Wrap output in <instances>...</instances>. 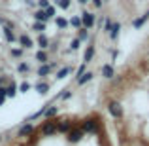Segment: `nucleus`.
Segmentation results:
<instances>
[{"instance_id":"obj_1","label":"nucleus","mask_w":149,"mask_h":146,"mask_svg":"<svg viewBox=\"0 0 149 146\" xmlns=\"http://www.w3.org/2000/svg\"><path fill=\"white\" fill-rule=\"evenodd\" d=\"M98 127H100V121H98V118L96 116H89V118H85V120H81V123H79V129L85 133V135H93V133H98Z\"/></svg>"},{"instance_id":"obj_2","label":"nucleus","mask_w":149,"mask_h":146,"mask_svg":"<svg viewBox=\"0 0 149 146\" xmlns=\"http://www.w3.org/2000/svg\"><path fill=\"white\" fill-rule=\"evenodd\" d=\"M55 133H57V118L45 120L44 123H42V127H40V135L42 137H53Z\"/></svg>"},{"instance_id":"obj_3","label":"nucleus","mask_w":149,"mask_h":146,"mask_svg":"<svg viewBox=\"0 0 149 146\" xmlns=\"http://www.w3.org/2000/svg\"><path fill=\"white\" fill-rule=\"evenodd\" d=\"M108 112L113 120H123L125 112H123V104L119 101H109L108 102Z\"/></svg>"},{"instance_id":"obj_4","label":"nucleus","mask_w":149,"mask_h":146,"mask_svg":"<svg viewBox=\"0 0 149 146\" xmlns=\"http://www.w3.org/2000/svg\"><path fill=\"white\" fill-rule=\"evenodd\" d=\"M83 137H85V133L79 129V125H74V127L70 129L68 133H66V140H68L70 144H77V142H81V140H83Z\"/></svg>"},{"instance_id":"obj_5","label":"nucleus","mask_w":149,"mask_h":146,"mask_svg":"<svg viewBox=\"0 0 149 146\" xmlns=\"http://www.w3.org/2000/svg\"><path fill=\"white\" fill-rule=\"evenodd\" d=\"M81 27H85V29H93L96 23V15L93 13V11H81Z\"/></svg>"},{"instance_id":"obj_6","label":"nucleus","mask_w":149,"mask_h":146,"mask_svg":"<svg viewBox=\"0 0 149 146\" xmlns=\"http://www.w3.org/2000/svg\"><path fill=\"white\" fill-rule=\"evenodd\" d=\"M72 127H74V121L70 120V118H62V120H57V133H62V135H66V133H68Z\"/></svg>"},{"instance_id":"obj_7","label":"nucleus","mask_w":149,"mask_h":146,"mask_svg":"<svg viewBox=\"0 0 149 146\" xmlns=\"http://www.w3.org/2000/svg\"><path fill=\"white\" fill-rule=\"evenodd\" d=\"M32 133H34V125L30 123V121H25V123L17 129V137L19 139H29Z\"/></svg>"},{"instance_id":"obj_8","label":"nucleus","mask_w":149,"mask_h":146,"mask_svg":"<svg viewBox=\"0 0 149 146\" xmlns=\"http://www.w3.org/2000/svg\"><path fill=\"white\" fill-rule=\"evenodd\" d=\"M2 34H4V40H6L8 44L17 42V36H15V32H13V23H11V25H4L2 27Z\"/></svg>"},{"instance_id":"obj_9","label":"nucleus","mask_w":149,"mask_h":146,"mask_svg":"<svg viewBox=\"0 0 149 146\" xmlns=\"http://www.w3.org/2000/svg\"><path fill=\"white\" fill-rule=\"evenodd\" d=\"M100 72H102V78H104V80H111V78L115 76V66H113V63H104V65L100 66Z\"/></svg>"},{"instance_id":"obj_10","label":"nucleus","mask_w":149,"mask_h":146,"mask_svg":"<svg viewBox=\"0 0 149 146\" xmlns=\"http://www.w3.org/2000/svg\"><path fill=\"white\" fill-rule=\"evenodd\" d=\"M93 78H95V72H91V70H85V72L76 80L77 87H83V85H87L89 82H93Z\"/></svg>"},{"instance_id":"obj_11","label":"nucleus","mask_w":149,"mask_h":146,"mask_svg":"<svg viewBox=\"0 0 149 146\" xmlns=\"http://www.w3.org/2000/svg\"><path fill=\"white\" fill-rule=\"evenodd\" d=\"M51 72H53V66H51L49 63H44V65H40V66H38V70H36V76L40 78V80H44V78H47Z\"/></svg>"},{"instance_id":"obj_12","label":"nucleus","mask_w":149,"mask_h":146,"mask_svg":"<svg viewBox=\"0 0 149 146\" xmlns=\"http://www.w3.org/2000/svg\"><path fill=\"white\" fill-rule=\"evenodd\" d=\"M109 40L111 42H117V38H119V34H121V23L119 21H113L111 23V29H109Z\"/></svg>"},{"instance_id":"obj_13","label":"nucleus","mask_w":149,"mask_h":146,"mask_svg":"<svg viewBox=\"0 0 149 146\" xmlns=\"http://www.w3.org/2000/svg\"><path fill=\"white\" fill-rule=\"evenodd\" d=\"M17 42H19V46H21V49H30V48L34 46L32 38L26 36V34H21V36H17Z\"/></svg>"},{"instance_id":"obj_14","label":"nucleus","mask_w":149,"mask_h":146,"mask_svg":"<svg viewBox=\"0 0 149 146\" xmlns=\"http://www.w3.org/2000/svg\"><path fill=\"white\" fill-rule=\"evenodd\" d=\"M147 21H149V10H147V11H143L140 17H136L134 21H132V27H134V29H142V27L146 25Z\"/></svg>"},{"instance_id":"obj_15","label":"nucleus","mask_w":149,"mask_h":146,"mask_svg":"<svg viewBox=\"0 0 149 146\" xmlns=\"http://www.w3.org/2000/svg\"><path fill=\"white\" fill-rule=\"evenodd\" d=\"M58 106H53V104H47V108H45V112H44V120H53V118H57L58 116Z\"/></svg>"},{"instance_id":"obj_16","label":"nucleus","mask_w":149,"mask_h":146,"mask_svg":"<svg viewBox=\"0 0 149 146\" xmlns=\"http://www.w3.org/2000/svg\"><path fill=\"white\" fill-rule=\"evenodd\" d=\"M95 44H93V42H91V44H89L87 46V49H85V53H83V63H91L93 61V57H95Z\"/></svg>"},{"instance_id":"obj_17","label":"nucleus","mask_w":149,"mask_h":146,"mask_svg":"<svg viewBox=\"0 0 149 146\" xmlns=\"http://www.w3.org/2000/svg\"><path fill=\"white\" fill-rule=\"evenodd\" d=\"M34 89H36L38 95H47V93H49V84H47V82H42V80H40L36 85H34Z\"/></svg>"},{"instance_id":"obj_18","label":"nucleus","mask_w":149,"mask_h":146,"mask_svg":"<svg viewBox=\"0 0 149 146\" xmlns=\"http://www.w3.org/2000/svg\"><path fill=\"white\" fill-rule=\"evenodd\" d=\"M32 17H34V21H40V23H47V21H49V17H47V13H45V10H40V8H38V10L32 13Z\"/></svg>"},{"instance_id":"obj_19","label":"nucleus","mask_w":149,"mask_h":146,"mask_svg":"<svg viewBox=\"0 0 149 146\" xmlns=\"http://www.w3.org/2000/svg\"><path fill=\"white\" fill-rule=\"evenodd\" d=\"M76 38L79 42H89V40H91V32H89V29L81 27V29H77V36Z\"/></svg>"},{"instance_id":"obj_20","label":"nucleus","mask_w":149,"mask_h":146,"mask_svg":"<svg viewBox=\"0 0 149 146\" xmlns=\"http://www.w3.org/2000/svg\"><path fill=\"white\" fill-rule=\"evenodd\" d=\"M17 84H13V82H10V84L6 85V99H13L17 95Z\"/></svg>"},{"instance_id":"obj_21","label":"nucleus","mask_w":149,"mask_h":146,"mask_svg":"<svg viewBox=\"0 0 149 146\" xmlns=\"http://www.w3.org/2000/svg\"><path fill=\"white\" fill-rule=\"evenodd\" d=\"M36 44H38V48H40V49H47L49 48V38L45 36V34H40L38 40H36Z\"/></svg>"},{"instance_id":"obj_22","label":"nucleus","mask_w":149,"mask_h":146,"mask_svg":"<svg viewBox=\"0 0 149 146\" xmlns=\"http://www.w3.org/2000/svg\"><path fill=\"white\" fill-rule=\"evenodd\" d=\"M72 70H74L72 66H62V68L57 72V76H55V78H57V80H64L68 74H72Z\"/></svg>"},{"instance_id":"obj_23","label":"nucleus","mask_w":149,"mask_h":146,"mask_svg":"<svg viewBox=\"0 0 149 146\" xmlns=\"http://www.w3.org/2000/svg\"><path fill=\"white\" fill-rule=\"evenodd\" d=\"M36 61L40 63V65H44V63H47V61H49V53H47L45 49H40V51L36 53Z\"/></svg>"},{"instance_id":"obj_24","label":"nucleus","mask_w":149,"mask_h":146,"mask_svg":"<svg viewBox=\"0 0 149 146\" xmlns=\"http://www.w3.org/2000/svg\"><path fill=\"white\" fill-rule=\"evenodd\" d=\"M17 72H19V74H29V72H30V65H29L26 61H21V63L17 65Z\"/></svg>"},{"instance_id":"obj_25","label":"nucleus","mask_w":149,"mask_h":146,"mask_svg":"<svg viewBox=\"0 0 149 146\" xmlns=\"http://www.w3.org/2000/svg\"><path fill=\"white\" fill-rule=\"evenodd\" d=\"M55 25H57L61 30H66V29H68V19H64V17H55Z\"/></svg>"},{"instance_id":"obj_26","label":"nucleus","mask_w":149,"mask_h":146,"mask_svg":"<svg viewBox=\"0 0 149 146\" xmlns=\"http://www.w3.org/2000/svg\"><path fill=\"white\" fill-rule=\"evenodd\" d=\"M68 27H74V29H81V17L79 15H74L68 21Z\"/></svg>"},{"instance_id":"obj_27","label":"nucleus","mask_w":149,"mask_h":146,"mask_svg":"<svg viewBox=\"0 0 149 146\" xmlns=\"http://www.w3.org/2000/svg\"><path fill=\"white\" fill-rule=\"evenodd\" d=\"M45 29H47V25H45V23H40V21H34L32 23V30H36V32H40V34H44Z\"/></svg>"},{"instance_id":"obj_28","label":"nucleus","mask_w":149,"mask_h":146,"mask_svg":"<svg viewBox=\"0 0 149 146\" xmlns=\"http://www.w3.org/2000/svg\"><path fill=\"white\" fill-rule=\"evenodd\" d=\"M30 89H32V85H30L29 82H23V84L17 85V91L19 93H26V91H30Z\"/></svg>"},{"instance_id":"obj_29","label":"nucleus","mask_w":149,"mask_h":146,"mask_svg":"<svg viewBox=\"0 0 149 146\" xmlns=\"http://www.w3.org/2000/svg\"><path fill=\"white\" fill-rule=\"evenodd\" d=\"M57 6L61 8V10H70V6H72V0H57Z\"/></svg>"},{"instance_id":"obj_30","label":"nucleus","mask_w":149,"mask_h":146,"mask_svg":"<svg viewBox=\"0 0 149 146\" xmlns=\"http://www.w3.org/2000/svg\"><path fill=\"white\" fill-rule=\"evenodd\" d=\"M10 55H11V57H15V59H21L23 57V49L21 48H11L10 49Z\"/></svg>"},{"instance_id":"obj_31","label":"nucleus","mask_w":149,"mask_h":146,"mask_svg":"<svg viewBox=\"0 0 149 146\" xmlns=\"http://www.w3.org/2000/svg\"><path fill=\"white\" fill-rule=\"evenodd\" d=\"M72 95H74V91H72V89H62L61 99H62V101H68V99H72Z\"/></svg>"},{"instance_id":"obj_32","label":"nucleus","mask_w":149,"mask_h":146,"mask_svg":"<svg viewBox=\"0 0 149 146\" xmlns=\"http://www.w3.org/2000/svg\"><path fill=\"white\" fill-rule=\"evenodd\" d=\"M111 19H104V27H102V32H106V34H108L109 32V29H111Z\"/></svg>"},{"instance_id":"obj_33","label":"nucleus","mask_w":149,"mask_h":146,"mask_svg":"<svg viewBox=\"0 0 149 146\" xmlns=\"http://www.w3.org/2000/svg\"><path fill=\"white\" fill-rule=\"evenodd\" d=\"M85 70H87V63H83V65H79V66H77V70H76V80H77V78H79L81 74L85 72Z\"/></svg>"},{"instance_id":"obj_34","label":"nucleus","mask_w":149,"mask_h":146,"mask_svg":"<svg viewBox=\"0 0 149 146\" xmlns=\"http://www.w3.org/2000/svg\"><path fill=\"white\" fill-rule=\"evenodd\" d=\"M79 44H81V42L77 40V38H74V40L70 42V51H77V49H79Z\"/></svg>"},{"instance_id":"obj_35","label":"nucleus","mask_w":149,"mask_h":146,"mask_svg":"<svg viewBox=\"0 0 149 146\" xmlns=\"http://www.w3.org/2000/svg\"><path fill=\"white\" fill-rule=\"evenodd\" d=\"M36 6L40 8V10H45V8L51 6V4H49V0H38V2H36Z\"/></svg>"},{"instance_id":"obj_36","label":"nucleus","mask_w":149,"mask_h":146,"mask_svg":"<svg viewBox=\"0 0 149 146\" xmlns=\"http://www.w3.org/2000/svg\"><path fill=\"white\" fill-rule=\"evenodd\" d=\"M45 13H47V17H55V6H47L45 8Z\"/></svg>"},{"instance_id":"obj_37","label":"nucleus","mask_w":149,"mask_h":146,"mask_svg":"<svg viewBox=\"0 0 149 146\" xmlns=\"http://www.w3.org/2000/svg\"><path fill=\"white\" fill-rule=\"evenodd\" d=\"M121 82H123V78H121V76H117V74H115V76H113L111 80H109V84H111V85H117V84H121Z\"/></svg>"},{"instance_id":"obj_38","label":"nucleus","mask_w":149,"mask_h":146,"mask_svg":"<svg viewBox=\"0 0 149 146\" xmlns=\"http://www.w3.org/2000/svg\"><path fill=\"white\" fill-rule=\"evenodd\" d=\"M8 84H10V78L8 76H0V87H6Z\"/></svg>"},{"instance_id":"obj_39","label":"nucleus","mask_w":149,"mask_h":146,"mask_svg":"<svg viewBox=\"0 0 149 146\" xmlns=\"http://www.w3.org/2000/svg\"><path fill=\"white\" fill-rule=\"evenodd\" d=\"M109 55H111V61L109 63H113L117 57H119V49H109Z\"/></svg>"},{"instance_id":"obj_40","label":"nucleus","mask_w":149,"mask_h":146,"mask_svg":"<svg viewBox=\"0 0 149 146\" xmlns=\"http://www.w3.org/2000/svg\"><path fill=\"white\" fill-rule=\"evenodd\" d=\"M0 25H11V21H8V19H4V17H0Z\"/></svg>"},{"instance_id":"obj_41","label":"nucleus","mask_w":149,"mask_h":146,"mask_svg":"<svg viewBox=\"0 0 149 146\" xmlns=\"http://www.w3.org/2000/svg\"><path fill=\"white\" fill-rule=\"evenodd\" d=\"M25 2H26V6H30V8L36 6V2H34V0H25Z\"/></svg>"},{"instance_id":"obj_42","label":"nucleus","mask_w":149,"mask_h":146,"mask_svg":"<svg viewBox=\"0 0 149 146\" xmlns=\"http://www.w3.org/2000/svg\"><path fill=\"white\" fill-rule=\"evenodd\" d=\"M93 4H95L96 8H102V0H93Z\"/></svg>"},{"instance_id":"obj_43","label":"nucleus","mask_w":149,"mask_h":146,"mask_svg":"<svg viewBox=\"0 0 149 146\" xmlns=\"http://www.w3.org/2000/svg\"><path fill=\"white\" fill-rule=\"evenodd\" d=\"M77 2H79L81 6H85V4H89V2H91V0H77Z\"/></svg>"},{"instance_id":"obj_44","label":"nucleus","mask_w":149,"mask_h":146,"mask_svg":"<svg viewBox=\"0 0 149 146\" xmlns=\"http://www.w3.org/2000/svg\"><path fill=\"white\" fill-rule=\"evenodd\" d=\"M4 102H6V99H2V97H0V106H2Z\"/></svg>"},{"instance_id":"obj_45","label":"nucleus","mask_w":149,"mask_h":146,"mask_svg":"<svg viewBox=\"0 0 149 146\" xmlns=\"http://www.w3.org/2000/svg\"><path fill=\"white\" fill-rule=\"evenodd\" d=\"M2 140H4V137H2V135H0V142H2Z\"/></svg>"},{"instance_id":"obj_46","label":"nucleus","mask_w":149,"mask_h":146,"mask_svg":"<svg viewBox=\"0 0 149 146\" xmlns=\"http://www.w3.org/2000/svg\"><path fill=\"white\" fill-rule=\"evenodd\" d=\"M147 59H149V48H147Z\"/></svg>"},{"instance_id":"obj_47","label":"nucleus","mask_w":149,"mask_h":146,"mask_svg":"<svg viewBox=\"0 0 149 146\" xmlns=\"http://www.w3.org/2000/svg\"><path fill=\"white\" fill-rule=\"evenodd\" d=\"M21 146H26V144H21Z\"/></svg>"}]
</instances>
